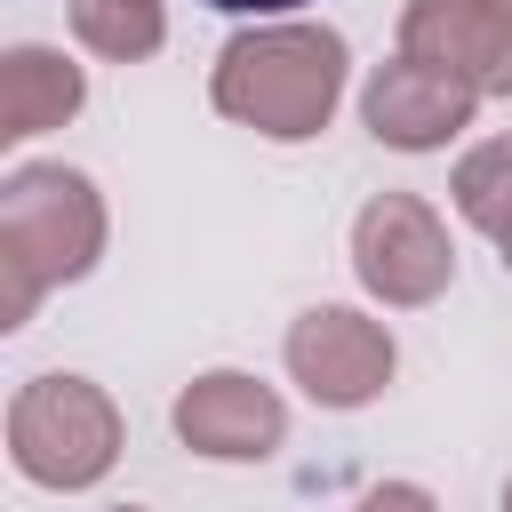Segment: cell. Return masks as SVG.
<instances>
[{"instance_id": "6", "label": "cell", "mask_w": 512, "mask_h": 512, "mask_svg": "<svg viewBox=\"0 0 512 512\" xmlns=\"http://www.w3.org/2000/svg\"><path fill=\"white\" fill-rule=\"evenodd\" d=\"M400 56H424L480 96H512V0H408Z\"/></svg>"}, {"instance_id": "12", "label": "cell", "mask_w": 512, "mask_h": 512, "mask_svg": "<svg viewBox=\"0 0 512 512\" xmlns=\"http://www.w3.org/2000/svg\"><path fill=\"white\" fill-rule=\"evenodd\" d=\"M352 512H440V504H432V488H416V480H384V488H368Z\"/></svg>"}, {"instance_id": "8", "label": "cell", "mask_w": 512, "mask_h": 512, "mask_svg": "<svg viewBox=\"0 0 512 512\" xmlns=\"http://www.w3.org/2000/svg\"><path fill=\"white\" fill-rule=\"evenodd\" d=\"M176 440L192 456H216V464H256L288 440V408L272 384L240 376V368H208L176 392Z\"/></svg>"}, {"instance_id": "14", "label": "cell", "mask_w": 512, "mask_h": 512, "mask_svg": "<svg viewBox=\"0 0 512 512\" xmlns=\"http://www.w3.org/2000/svg\"><path fill=\"white\" fill-rule=\"evenodd\" d=\"M496 248H504V272H512V216H504V232H496Z\"/></svg>"}, {"instance_id": "15", "label": "cell", "mask_w": 512, "mask_h": 512, "mask_svg": "<svg viewBox=\"0 0 512 512\" xmlns=\"http://www.w3.org/2000/svg\"><path fill=\"white\" fill-rule=\"evenodd\" d=\"M504 512H512V480H504Z\"/></svg>"}, {"instance_id": "4", "label": "cell", "mask_w": 512, "mask_h": 512, "mask_svg": "<svg viewBox=\"0 0 512 512\" xmlns=\"http://www.w3.org/2000/svg\"><path fill=\"white\" fill-rule=\"evenodd\" d=\"M352 272L384 304H432L456 272V248H448L440 216L416 192H376L352 216Z\"/></svg>"}, {"instance_id": "11", "label": "cell", "mask_w": 512, "mask_h": 512, "mask_svg": "<svg viewBox=\"0 0 512 512\" xmlns=\"http://www.w3.org/2000/svg\"><path fill=\"white\" fill-rule=\"evenodd\" d=\"M456 208H464V224H480L488 240L504 232V216H512V136H496V144H480V152H464V168H456Z\"/></svg>"}, {"instance_id": "2", "label": "cell", "mask_w": 512, "mask_h": 512, "mask_svg": "<svg viewBox=\"0 0 512 512\" xmlns=\"http://www.w3.org/2000/svg\"><path fill=\"white\" fill-rule=\"evenodd\" d=\"M104 256V200L80 168L32 160L0 184V328H24L32 304L80 280Z\"/></svg>"}, {"instance_id": "16", "label": "cell", "mask_w": 512, "mask_h": 512, "mask_svg": "<svg viewBox=\"0 0 512 512\" xmlns=\"http://www.w3.org/2000/svg\"><path fill=\"white\" fill-rule=\"evenodd\" d=\"M112 512H144V504H112Z\"/></svg>"}, {"instance_id": "5", "label": "cell", "mask_w": 512, "mask_h": 512, "mask_svg": "<svg viewBox=\"0 0 512 512\" xmlns=\"http://www.w3.org/2000/svg\"><path fill=\"white\" fill-rule=\"evenodd\" d=\"M288 376L320 400V408H368L384 384H392V336L384 320L352 312V304H312L296 328H288Z\"/></svg>"}, {"instance_id": "3", "label": "cell", "mask_w": 512, "mask_h": 512, "mask_svg": "<svg viewBox=\"0 0 512 512\" xmlns=\"http://www.w3.org/2000/svg\"><path fill=\"white\" fill-rule=\"evenodd\" d=\"M8 456L40 488H96L120 464V408L88 376H32L8 400Z\"/></svg>"}, {"instance_id": "9", "label": "cell", "mask_w": 512, "mask_h": 512, "mask_svg": "<svg viewBox=\"0 0 512 512\" xmlns=\"http://www.w3.org/2000/svg\"><path fill=\"white\" fill-rule=\"evenodd\" d=\"M88 104V80L56 48H8L0 56V144H24L40 128H64Z\"/></svg>"}, {"instance_id": "13", "label": "cell", "mask_w": 512, "mask_h": 512, "mask_svg": "<svg viewBox=\"0 0 512 512\" xmlns=\"http://www.w3.org/2000/svg\"><path fill=\"white\" fill-rule=\"evenodd\" d=\"M208 8H224V16H288L304 0H208Z\"/></svg>"}, {"instance_id": "7", "label": "cell", "mask_w": 512, "mask_h": 512, "mask_svg": "<svg viewBox=\"0 0 512 512\" xmlns=\"http://www.w3.org/2000/svg\"><path fill=\"white\" fill-rule=\"evenodd\" d=\"M472 112H480V88L440 72V64H424V56L376 64V80L360 88V120L392 152H440L456 128H472Z\"/></svg>"}, {"instance_id": "1", "label": "cell", "mask_w": 512, "mask_h": 512, "mask_svg": "<svg viewBox=\"0 0 512 512\" xmlns=\"http://www.w3.org/2000/svg\"><path fill=\"white\" fill-rule=\"evenodd\" d=\"M208 96L224 120L272 136V144H304L328 128L336 96H344V40L328 24H264L224 40Z\"/></svg>"}, {"instance_id": "10", "label": "cell", "mask_w": 512, "mask_h": 512, "mask_svg": "<svg viewBox=\"0 0 512 512\" xmlns=\"http://www.w3.org/2000/svg\"><path fill=\"white\" fill-rule=\"evenodd\" d=\"M72 32L112 64H144L168 40V16L160 0H72Z\"/></svg>"}]
</instances>
